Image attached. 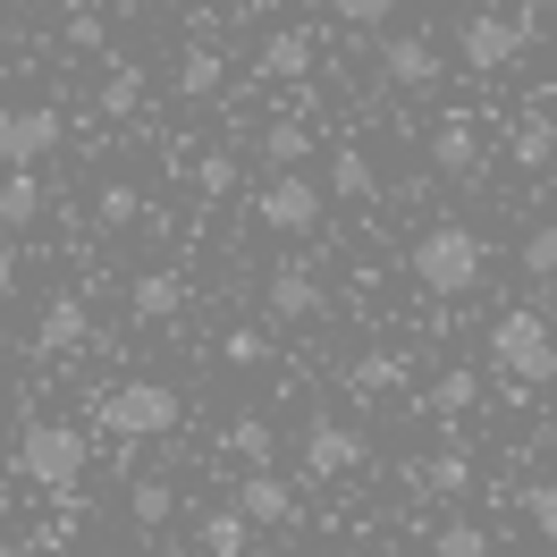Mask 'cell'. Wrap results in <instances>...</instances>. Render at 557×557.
<instances>
[{
	"label": "cell",
	"mask_w": 557,
	"mask_h": 557,
	"mask_svg": "<svg viewBox=\"0 0 557 557\" xmlns=\"http://www.w3.org/2000/svg\"><path fill=\"white\" fill-rule=\"evenodd\" d=\"M228 456H245V473H271V456H278V431L262 414H237L228 422Z\"/></svg>",
	"instance_id": "16"
},
{
	"label": "cell",
	"mask_w": 557,
	"mask_h": 557,
	"mask_svg": "<svg viewBox=\"0 0 557 557\" xmlns=\"http://www.w3.org/2000/svg\"><path fill=\"white\" fill-rule=\"evenodd\" d=\"M0 51H9V17H0Z\"/></svg>",
	"instance_id": "36"
},
{
	"label": "cell",
	"mask_w": 557,
	"mask_h": 557,
	"mask_svg": "<svg viewBox=\"0 0 557 557\" xmlns=\"http://www.w3.org/2000/svg\"><path fill=\"white\" fill-rule=\"evenodd\" d=\"M507 161H516V170H549L557 161V119H523L516 136H507Z\"/></svg>",
	"instance_id": "17"
},
{
	"label": "cell",
	"mask_w": 557,
	"mask_h": 557,
	"mask_svg": "<svg viewBox=\"0 0 557 557\" xmlns=\"http://www.w3.org/2000/svg\"><path fill=\"white\" fill-rule=\"evenodd\" d=\"M220 51H186V69H177V94H186V102H211V94H220Z\"/></svg>",
	"instance_id": "26"
},
{
	"label": "cell",
	"mask_w": 557,
	"mask_h": 557,
	"mask_svg": "<svg viewBox=\"0 0 557 557\" xmlns=\"http://www.w3.org/2000/svg\"><path fill=\"white\" fill-rule=\"evenodd\" d=\"M262 305H271V321H321V313H330V296H321L313 262H278L271 287H262Z\"/></svg>",
	"instance_id": "9"
},
{
	"label": "cell",
	"mask_w": 557,
	"mask_h": 557,
	"mask_svg": "<svg viewBox=\"0 0 557 557\" xmlns=\"http://www.w3.org/2000/svg\"><path fill=\"white\" fill-rule=\"evenodd\" d=\"M144 110V69L136 60H110V76H102V119H136Z\"/></svg>",
	"instance_id": "19"
},
{
	"label": "cell",
	"mask_w": 557,
	"mask_h": 557,
	"mask_svg": "<svg viewBox=\"0 0 557 557\" xmlns=\"http://www.w3.org/2000/svg\"><path fill=\"white\" fill-rule=\"evenodd\" d=\"M381 69H388V85H406V94H422V85H440V51L422 35H397L381 51Z\"/></svg>",
	"instance_id": "12"
},
{
	"label": "cell",
	"mask_w": 557,
	"mask_h": 557,
	"mask_svg": "<svg viewBox=\"0 0 557 557\" xmlns=\"http://www.w3.org/2000/svg\"><path fill=\"white\" fill-rule=\"evenodd\" d=\"M177 305H186V296H177V278H170V271H144L136 287H127V313H136V321H170Z\"/></svg>",
	"instance_id": "18"
},
{
	"label": "cell",
	"mask_w": 557,
	"mask_h": 557,
	"mask_svg": "<svg viewBox=\"0 0 557 557\" xmlns=\"http://www.w3.org/2000/svg\"><path fill=\"white\" fill-rule=\"evenodd\" d=\"M60 144V110H0V170H35L42 152Z\"/></svg>",
	"instance_id": "8"
},
{
	"label": "cell",
	"mask_w": 557,
	"mask_h": 557,
	"mask_svg": "<svg viewBox=\"0 0 557 557\" xmlns=\"http://www.w3.org/2000/svg\"><path fill=\"white\" fill-rule=\"evenodd\" d=\"M0 557H26V549H17V541H0Z\"/></svg>",
	"instance_id": "35"
},
{
	"label": "cell",
	"mask_w": 557,
	"mask_h": 557,
	"mask_svg": "<svg viewBox=\"0 0 557 557\" xmlns=\"http://www.w3.org/2000/svg\"><path fill=\"white\" fill-rule=\"evenodd\" d=\"M490 363L507 372V381H523V388H549L557 381V338H549V321L532 313H498L490 321Z\"/></svg>",
	"instance_id": "3"
},
{
	"label": "cell",
	"mask_w": 557,
	"mask_h": 557,
	"mask_svg": "<svg viewBox=\"0 0 557 557\" xmlns=\"http://www.w3.org/2000/svg\"><path fill=\"white\" fill-rule=\"evenodd\" d=\"M313 69V42L296 35V26H278L271 42H262V76H305Z\"/></svg>",
	"instance_id": "22"
},
{
	"label": "cell",
	"mask_w": 557,
	"mask_h": 557,
	"mask_svg": "<svg viewBox=\"0 0 557 557\" xmlns=\"http://www.w3.org/2000/svg\"><path fill=\"white\" fill-rule=\"evenodd\" d=\"M473 397H482V381L456 363V372H440V381H431V397H422V406H431V414H473Z\"/></svg>",
	"instance_id": "24"
},
{
	"label": "cell",
	"mask_w": 557,
	"mask_h": 557,
	"mask_svg": "<svg viewBox=\"0 0 557 557\" xmlns=\"http://www.w3.org/2000/svg\"><path fill=\"white\" fill-rule=\"evenodd\" d=\"M85 338H94V313H85V296H51V305H42L35 347H42V355H76Z\"/></svg>",
	"instance_id": "10"
},
{
	"label": "cell",
	"mask_w": 557,
	"mask_h": 557,
	"mask_svg": "<svg viewBox=\"0 0 557 557\" xmlns=\"http://www.w3.org/2000/svg\"><path fill=\"white\" fill-rule=\"evenodd\" d=\"M262 152H271V170H296V161L313 152V127H305V119H271V127H262Z\"/></svg>",
	"instance_id": "21"
},
{
	"label": "cell",
	"mask_w": 557,
	"mask_h": 557,
	"mask_svg": "<svg viewBox=\"0 0 557 557\" xmlns=\"http://www.w3.org/2000/svg\"><path fill=\"white\" fill-rule=\"evenodd\" d=\"M523 516H532L541 541H557V482H532V490H523Z\"/></svg>",
	"instance_id": "32"
},
{
	"label": "cell",
	"mask_w": 557,
	"mask_h": 557,
	"mask_svg": "<svg viewBox=\"0 0 557 557\" xmlns=\"http://www.w3.org/2000/svg\"><path fill=\"white\" fill-rule=\"evenodd\" d=\"M431 557H490V532H482V523H440Z\"/></svg>",
	"instance_id": "30"
},
{
	"label": "cell",
	"mask_w": 557,
	"mask_h": 557,
	"mask_svg": "<svg viewBox=\"0 0 557 557\" xmlns=\"http://www.w3.org/2000/svg\"><path fill=\"white\" fill-rule=\"evenodd\" d=\"M431 161L448 177H473L482 170V127H473V119H440V127H431Z\"/></svg>",
	"instance_id": "11"
},
{
	"label": "cell",
	"mask_w": 557,
	"mask_h": 557,
	"mask_svg": "<svg viewBox=\"0 0 557 557\" xmlns=\"http://www.w3.org/2000/svg\"><path fill=\"white\" fill-rule=\"evenodd\" d=\"M516 271H523V278H541V287L557 278V220H541V228L516 245Z\"/></svg>",
	"instance_id": "23"
},
{
	"label": "cell",
	"mask_w": 557,
	"mask_h": 557,
	"mask_svg": "<svg viewBox=\"0 0 557 557\" xmlns=\"http://www.w3.org/2000/svg\"><path fill=\"white\" fill-rule=\"evenodd\" d=\"M422 482H431V490H440V498H456V490H473V456H431V465H422Z\"/></svg>",
	"instance_id": "28"
},
{
	"label": "cell",
	"mask_w": 557,
	"mask_h": 557,
	"mask_svg": "<svg viewBox=\"0 0 557 557\" xmlns=\"http://www.w3.org/2000/svg\"><path fill=\"white\" fill-rule=\"evenodd\" d=\"M330 557H363V549H330Z\"/></svg>",
	"instance_id": "37"
},
{
	"label": "cell",
	"mask_w": 557,
	"mask_h": 557,
	"mask_svg": "<svg viewBox=\"0 0 557 557\" xmlns=\"http://www.w3.org/2000/svg\"><path fill=\"white\" fill-rule=\"evenodd\" d=\"M532 42H541V9H516V17H498V9H473V17L456 26V60H465L473 76H498V69H516Z\"/></svg>",
	"instance_id": "1"
},
{
	"label": "cell",
	"mask_w": 557,
	"mask_h": 557,
	"mask_svg": "<svg viewBox=\"0 0 557 557\" xmlns=\"http://www.w3.org/2000/svg\"><path fill=\"white\" fill-rule=\"evenodd\" d=\"M347 388H355V397L406 388V355H355V363H347Z\"/></svg>",
	"instance_id": "20"
},
{
	"label": "cell",
	"mask_w": 557,
	"mask_h": 557,
	"mask_svg": "<svg viewBox=\"0 0 557 557\" xmlns=\"http://www.w3.org/2000/svg\"><path fill=\"white\" fill-rule=\"evenodd\" d=\"M321 203H330V195H321L305 170H271V186L253 195V220L278 228V237H313V228H321Z\"/></svg>",
	"instance_id": "6"
},
{
	"label": "cell",
	"mask_w": 557,
	"mask_h": 557,
	"mask_svg": "<svg viewBox=\"0 0 557 557\" xmlns=\"http://www.w3.org/2000/svg\"><path fill=\"white\" fill-rule=\"evenodd\" d=\"M321 9H330L338 26H381V17L397 9V0H321Z\"/></svg>",
	"instance_id": "33"
},
{
	"label": "cell",
	"mask_w": 557,
	"mask_h": 557,
	"mask_svg": "<svg viewBox=\"0 0 557 557\" xmlns=\"http://www.w3.org/2000/svg\"><path fill=\"white\" fill-rule=\"evenodd\" d=\"M94 422H102L110 440H161V431L177 422V397L161 381H119V388L94 397Z\"/></svg>",
	"instance_id": "5"
},
{
	"label": "cell",
	"mask_w": 557,
	"mask_h": 557,
	"mask_svg": "<svg viewBox=\"0 0 557 557\" xmlns=\"http://www.w3.org/2000/svg\"><path fill=\"white\" fill-rule=\"evenodd\" d=\"M220 363L253 372V363H271V338H262V330H228V338H220Z\"/></svg>",
	"instance_id": "31"
},
{
	"label": "cell",
	"mask_w": 557,
	"mask_h": 557,
	"mask_svg": "<svg viewBox=\"0 0 557 557\" xmlns=\"http://www.w3.org/2000/svg\"><path fill=\"white\" fill-rule=\"evenodd\" d=\"M195 186H203V195H228V186H237V161H228V152H203V161H195Z\"/></svg>",
	"instance_id": "34"
},
{
	"label": "cell",
	"mask_w": 557,
	"mask_h": 557,
	"mask_svg": "<svg viewBox=\"0 0 557 557\" xmlns=\"http://www.w3.org/2000/svg\"><path fill=\"white\" fill-rule=\"evenodd\" d=\"M355 465H372V440H363L355 422H313V431H305V473H313V482H338Z\"/></svg>",
	"instance_id": "7"
},
{
	"label": "cell",
	"mask_w": 557,
	"mask_h": 557,
	"mask_svg": "<svg viewBox=\"0 0 557 557\" xmlns=\"http://www.w3.org/2000/svg\"><path fill=\"white\" fill-rule=\"evenodd\" d=\"M17 473H26L35 490H60V498H69L76 473H85V431H76V422H26Z\"/></svg>",
	"instance_id": "4"
},
{
	"label": "cell",
	"mask_w": 557,
	"mask_h": 557,
	"mask_svg": "<svg viewBox=\"0 0 557 557\" xmlns=\"http://www.w3.org/2000/svg\"><path fill=\"white\" fill-rule=\"evenodd\" d=\"M330 195H338V203H372V195H381V170H372L363 144H338V152H330Z\"/></svg>",
	"instance_id": "14"
},
{
	"label": "cell",
	"mask_w": 557,
	"mask_h": 557,
	"mask_svg": "<svg viewBox=\"0 0 557 557\" xmlns=\"http://www.w3.org/2000/svg\"><path fill=\"white\" fill-rule=\"evenodd\" d=\"M94 220H102V228H136V220H144V195H136V186H119V177H110L102 195H94Z\"/></svg>",
	"instance_id": "27"
},
{
	"label": "cell",
	"mask_w": 557,
	"mask_h": 557,
	"mask_svg": "<svg viewBox=\"0 0 557 557\" xmlns=\"http://www.w3.org/2000/svg\"><path fill=\"white\" fill-rule=\"evenodd\" d=\"M245 541H253V523H245L237 507L203 516V557H245Z\"/></svg>",
	"instance_id": "25"
},
{
	"label": "cell",
	"mask_w": 557,
	"mask_h": 557,
	"mask_svg": "<svg viewBox=\"0 0 557 557\" xmlns=\"http://www.w3.org/2000/svg\"><path fill=\"white\" fill-rule=\"evenodd\" d=\"M237 516L245 523H287V516H296V490L278 482V473H245V482H237Z\"/></svg>",
	"instance_id": "13"
},
{
	"label": "cell",
	"mask_w": 557,
	"mask_h": 557,
	"mask_svg": "<svg viewBox=\"0 0 557 557\" xmlns=\"http://www.w3.org/2000/svg\"><path fill=\"white\" fill-rule=\"evenodd\" d=\"M35 220H42V177L9 170L0 177V228H35Z\"/></svg>",
	"instance_id": "15"
},
{
	"label": "cell",
	"mask_w": 557,
	"mask_h": 557,
	"mask_svg": "<svg viewBox=\"0 0 557 557\" xmlns=\"http://www.w3.org/2000/svg\"><path fill=\"white\" fill-rule=\"evenodd\" d=\"M0 355H9V330H0Z\"/></svg>",
	"instance_id": "38"
},
{
	"label": "cell",
	"mask_w": 557,
	"mask_h": 557,
	"mask_svg": "<svg viewBox=\"0 0 557 557\" xmlns=\"http://www.w3.org/2000/svg\"><path fill=\"white\" fill-rule=\"evenodd\" d=\"M414 278L431 287V296H473V287H482V237H473L465 220L422 228L414 237Z\"/></svg>",
	"instance_id": "2"
},
{
	"label": "cell",
	"mask_w": 557,
	"mask_h": 557,
	"mask_svg": "<svg viewBox=\"0 0 557 557\" xmlns=\"http://www.w3.org/2000/svg\"><path fill=\"white\" fill-rule=\"evenodd\" d=\"M170 507H177V498H170V482H152V473H144V482L127 490V516H136V523H170Z\"/></svg>",
	"instance_id": "29"
}]
</instances>
